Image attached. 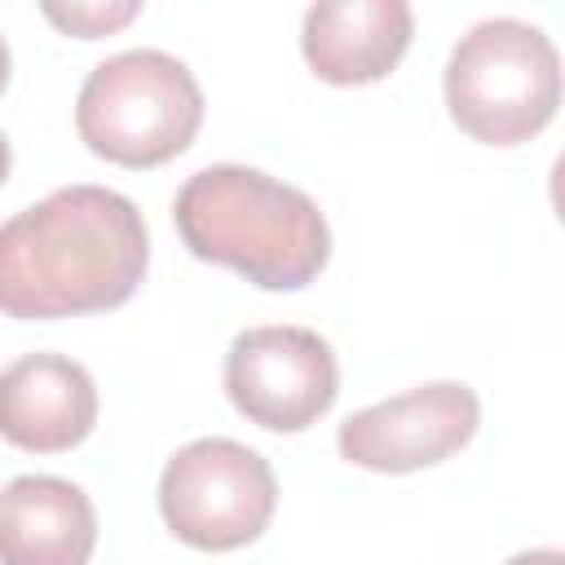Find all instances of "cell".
Masks as SVG:
<instances>
[{"label": "cell", "instance_id": "8", "mask_svg": "<svg viewBox=\"0 0 565 565\" xmlns=\"http://www.w3.org/2000/svg\"><path fill=\"white\" fill-rule=\"evenodd\" d=\"M97 424L93 375L62 353H26L0 371V437L31 455H62Z\"/></svg>", "mask_w": 565, "mask_h": 565}, {"label": "cell", "instance_id": "11", "mask_svg": "<svg viewBox=\"0 0 565 565\" xmlns=\"http://www.w3.org/2000/svg\"><path fill=\"white\" fill-rule=\"evenodd\" d=\"M40 13H44L57 31H66V35L97 40V35H110V31L128 26V22L141 13V4H137V0H97V4L79 0V4H40Z\"/></svg>", "mask_w": 565, "mask_h": 565}, {"label": "cell", "instance_id": "3", "mask_svg": "<svg viewBox=\"0 0 565 565\" xmlns=\"http://www.w3.org/2000/svg\"><path fill=\"white\" fill-rule=\"evenodd\" d=\"M203 124L194 71L163 49H128L97 62L75 97L79 141L119 168H159L177 159Z\"/></svg>", "mask_w": 565, "mask_h": 565}, {"label": "cell", "instance_id": "6", "mask_svg": "<svg viewBox=\"0 0 565 565\" xmlns=\"http://www.w3.org/2000/svg\"><path fill=\"white\" fill-rule=\"evenodd\" d=\"M340 393L331 344L309 327H247L225 353V397L269 433L318 424Z\"/></svg>", "mask_w": 565, "mask_h": 565}, {"label": "cell", "instance_id": "13", "mask_svg": "<svg viewBox=\"0 0 565 565\" xmlns=\"http://www.w3.org/2000/svg\"><path fill=\"white\" fill-rule=\"evenodd\" d=\"M9 71H13V57H9V44H4V35H0V93L9 88Z\"/></svg>", "mask_w": 565, "mask_h": 565}, {"label": "cell", "instance_id": "4", "mask_svg": "<svg viewBox=\"0 0 565 565\" xmlns=\"http://www.w3.org/2000/svg\"><path fill=\"white\" fill-rule=\"evenodd\" d=\"M561 106V53L521 18H486L446 57V110L481 146H516Z\"/></svg>", "mask_w": 565, "mask_h": 565}, {"label": "cell", "instance_id": "10", "mask_svg": "<svg viewBox=\"0 0 565 565\" xmlns=\"http://www.w3.org/2000/svg\"><path fill=\"white\" fill-rule=\"evenodd\" d=\"M97 512L66 477L26 472L0 490V565H88Z\"/></svg>", "mask_w": 565, "mask_h": 565}, {"label": "cell", "instance_id": "2", "mask_svg": "<svg viewBox=\"0 0 565 565\" xmlns=\"http://www.w3.org/2000/svg\"><path fill=\"white\" fill-rule=\"evenodd\" d=\"M172 221L190 256L265 291H300L331 260V225L318 203L260 168H199L177 190Z\"/></svg>", "mask_w": 565, "mask_h": 565}, {"label": "cell", "instance_id": "9", "mask_svg": "<svg viewBox=\"0 0 565 565\" xmlns=\"http://www.w3.org/2000/svg\"><path fill=\"white\" fill-rule=\"evenodd\" d=\"M415 13L406 0H318L300 22V53L327 84L353 88L384 79L411 49Z\"/></svg>", "mask_w": 565, "mask_h": 565}, {"label": "cell", "instance_id": "12", "mask_svg": "<svg viewBox=\"0 0 565 565\" xmlns=\"http://www.w3.org/2000/svg\"><path fill=\"white\" fill-rule=\"evenodd\" d=\"M503 565H565V556L556 547H530V552H516L508 556Z\"/></svg>", "mask_w": 565, "mask_h": 565}, {"label": "cell", "instance_id": "7", "mask_svg": "<svg viewBox=\"0 0 565 565\" xmlns=\"http://www.w3.org/2000/svg\"><path fill=\"white\" fill-rule=\"evenodd\" d=\"M481 397L459 380H437L349 415L335 433L340 455L366 472H419L477 437Z\"/></svg>", "mask_w": 565, "mask_h": 565}, {"label": "cell", "instance_id": "14", "mask_svg": "<svg viewBox=\"0 0 565 565\" xmlns=\"http://www.w3.org/2000/svg\"><path fill=\"white\" fill-rule=\"evenodd\" d=\"M9 163H13V150H9V137L0 132V185L9 181Z\"/></svg>", "mask_w": 565, "mask_h": 565}, {"label": "cell", "instance_id": "5", "mask_svg": "<svg viewBox=\"0 0 565 565\" xmlns=\"http://www.w3.org/2000/svg\"><path fill=\"white\" fill-rule=\"evenodd\" d=\"M278 508V481L260 450L234 437H199L181 446L159 477V512L168 530L199 552H234L256 543Z\"/></svg>", "mask_w": 565, "mask_h": 565}, {"label": "cell", "instance_id": "1", "mask_svg": "<svg viewBox=\"0 0 565 565\" xmlns=\"http://www.w3.org/2000/svg\"><path fill=\"white\" fill-rule=\"evenodd\" d=\"M150 230L106 185H66L0 225V313L53 322L119 309L146 278Z\"/></svg>", "mask_w": 565, "mask_h": 565}]
</instances>
